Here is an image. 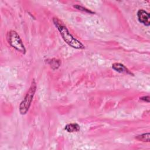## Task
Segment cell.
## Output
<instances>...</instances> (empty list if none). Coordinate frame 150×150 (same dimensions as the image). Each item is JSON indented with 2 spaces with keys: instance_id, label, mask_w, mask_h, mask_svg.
<instances>
[{
  "instance_id": "obj_9",
  "label": "cell",
  "mask_w": 150,
  "mask_h": 150,
  "mask_svg": "<svg viewBox=\"0 0 150 150\" xmlns=\"http://www.w3.org/2000/svg\"><path fill=\"white\" fill-rule=\"evenodd\" d=\"M74 7L75 8H76L77 9H78V10L86 12H87V13H94V12H93V11H90V10H89V9H87V8H86L82 6H80V5H76L74 6Z\"/></svg>"
},
{
  "instance_id": "obj_4",
  "label": "cell",
  "mask_w": 150,
  "mask_h": 150,
  "mask_svg": "<svg viewBox=\"0 0 150 150\" xmlns=\"http://www.w3.org/2000/svg\"><path fill=\"white\" fill-rule=\"evenodd\" d=\"M137 16L138 21L143 23L144 25L149 26L150 24V20H149V14L146 11L140 9L137 12Z\"/></svg>"
},
{
  "instance_id": "obj_1",
  "label": "cell",
  "mask_w": 150,
  "mask_h": 150,
  "mask_svg": "<svg viewBox=\"0 0 150 150\" xmlns=\"http://www.w3.org/2000/svg\"><path fill=\"white\" fill-rule=\"evenodd\" d=\"M53 22L59 31L63 39L67 45L77 49H83L85 48L83 44L70 33L66 26L58 18H53Z\"/></svg>"
},
{
  "instance_id": "obj_8",
  "label": "cell",
  "mask_w": 150,
  "mask_h": 150,
  "mask_svg": "<svg viewBox=\"0 0 150 150\" xmlns=\"http://www.w3.org/2000/svg\"><path fill=\"white\" fill-rule=\"evenodd\" d=\"M149 133H144L135 137V139L142 142H149Z\"/></svg>"
},
{
  "instance_id": "obj_10",
  "label": "cell",
  "mask_w": 150,
  "mask_h": 150,
  "mask_svg": "<svg viewBox=\"0 0 150 150\" xmlns=\"http://www.w3.org/2000/svg\"><path fill=\"white\" fill-rule=\"evenodd\" d=\"M140 99L144 101H146L148 103L149 101V96H144V97L140 98Z\"/></svg>"
},
{
  "instance_id": "obj_5",
  "label": "cell",
  "mask_w": 150,
  "mask_h": 150,
  "mask_svg": "<svg viewBox=\"0 0 150 150\" xmlns=\"http://www.w3.org/2000/svg\"><path fill=\"white\" fill-rule=\"evenodd\" d=\"M112 68L119 73H125L129 74H133L124 64L119 63H114L112 64Z\"/></svg>"
},
{
  "instance_id": "obj_3",
  "label": "cell",
  "mask_w": 150,
  "mask_h": 150,
  "mask_svg": "<svg viewBox=\"0 0 150 150\" xmlns=\"http://www.w3.org/2000/svg\"><path fill=\"white\" fill-rule=\"evenodd\" d=\"M7 40L9 44L17 51L25 54L26 49L18 33L15 30H11L7 35Z\"/></svg>"
},
{
  "instance_id": "obj_6",
  "label": "cell",
  "mask_w": 150,
  "mask_h": 150,
  "mask_svg": "<svg viewBox=\"0 0 150 150\" xmlns=\"http://www.w3.org/2000/svg\"><path fill=\"white\" fill-rule=\"evenodd\" d=\"M64 129L68 132H78L80 130V126L77 123H70V124H67L65 126Z\"/></svg>"
},
{
  "instance_id": "obj_7",
  "label": "cell",
  "mask_w": 150,
  "mask_h": 150,
  "mask_svg": "<svg viewBox=\"0 0 150 150\" xmlns=\"http://www.w3.org/2000/svg\"><path fill=\"white\" fill-rule=\"evenodd\" d=\"M47 63L50 66L52 69L55 70L57 69L61 64V62L59 60L56 59H48L47 60Z\"/></svg>"
},
{
  "instance_id": "obj_2",
  "label": "cell",
  "mask_w": 150,
  "mask_h": 150,
  "mask_svg": "<svg viewBox=\"0 0 150 150\" xmlns=\"http://www.w3.org/2000/svg\"><path fill=\"white\" fill-rule=\"evenodd\" d=\"M36 90V83L35 80H33L28 91L19 105V112L22 115H25L28 112L32 102Z\"/></svg>"
}]
</instances>
